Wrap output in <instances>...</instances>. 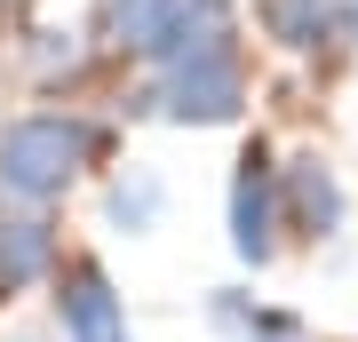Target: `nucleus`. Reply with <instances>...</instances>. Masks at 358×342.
<instances>
[{
	"mask_svg": "<svg viewBox=\"0 0 358 342\" xmlns=\"http://www.w3.org/2000/svg\"><path fill=\"white\" fill-rule=\"evenodd\" d=\"M96 167H112V127L88 120V112L40 104V112L0 120V207L56 215Z\"/></svg>",
	"mask_w": 358,
	"mask_h": 342,
	"instance_id": "f257e3e1",
	"label": "nucleus"
},
{
	"mask_svg": "<svg viewBox=\"0 0 358 342\" xmlns=\"http://www.w3.org/2000/svg\"><path fill=\"white\" fill-rule=\"evenodd\" d=\"M136 120H159V127H231L247 112V56L239 48H215V56H176V64H152V80L128 96Z\"/></svg>",
	"mask_w": 358,
	"mask_h": 342,
	"instance_id": "f03ea898",
	"label": "nucleus"
},
{
	"mask_svg": "<svg viewBox=\"0 0 358 342\" xmlns=\"http://www.w3.org/2000/svg\"><path fill=\"white\" fill-rule=\"evenodd\" d=\"M223 223H231V255L247 271H271L287 247V215H279V159L271 143H247L231 159V191H223Z\"/></svg>",
	"mask_w": 358,
	"mask_h": 342,
	"instance_id": "7ed1b4c3",
	"label": "nucleus"
},
{
	"mask_svg": "<svg viewBox=\"0 0 358 342\" xmlns=\"http://www.w3.org/2000/svg\"><path fill=\"white\" fill-rule=\"evenodd\" d=\"M48 311H56V334L64 342H136L128 294L112 287V271L96 255H64V271L48 287Z\"/></svg>",
	"mask_w": 358,
	"mask_h": 342,
	"instance_id": "20e7f679",
	"label": "nucleus"
},
{
	"mask_svg": "<svg viewBox=\"0 0 358 342\" xmlns=\"http://www.w3.org/2000/svg\"><path fill=\"white\" fill-rule=\"evenodd\" d=\"M279 215H287L294 239L334 247L343 223H350V191H343V176H334L319 152H294V159H279Z\"/></svg>",
	"mask_w": 358,
	"mask_h": 342,
	"instance_id": "39448f33",
	"label": "nucleus"
},
{
	"mask_svg": "<svg viewBox=\"0 0 358 342\" xmlns=\"http://www.w3.org/2000/svg\"><path fill=\"white\" fill-rule=\"evenodd\" d=\"M64 271V223L56 215H24V207H0V311L16 294L56 287Z\"/></svg>",
	"mask_w": 358,
	"mask_h": 342,
	"instance_id": "423d86ee",
	"label": "nucleus"
},
{
	"mask_svg": "<svg viewBox=\"0 0 358 342\" xmlns=\"http://www.w3.org/2000/svg\"><path fill=\"white\" fill-rule=\"evenodd\" d=\"M207 327L223 342H310V327L287 303H263L255 287H215L207 294Z\"/></svg>",
	"mask_w": 358,
	"mask_h": 342,
	"instance_id": "0eeeda50",
	"label": "nucleus"
},
{
	"mask_svg": "<svg viewBox=\"0 0 358 342\" xmlns=\"http://www.w3.org/2000/svg\"><path fill=\"white\" fill-rule=\"evenodd\" d=\"M159 223H167V176L159 167H112V176H103V231L152 239Z\"/></svg>",
	"mask_w": 358,
	"mask_h": 342,
	"instance_id": "6e6552de",
	"label": "nucleus"
},
{
	"mask_svg": "<svg viewBox=\"0 0 358 342\" xmlns=\"http://www.w3.org/2000/svg\"><path fill=\"white\" fill-rule=\"evenodd\" d=\"M96 8H103V32L143 64V56H152V40L167 32V16H176L183 0H96Z\"/></svg>",
	"mask_w": 358,
	"mask_h": 342,
	"instance_id": "1a4fd4ad",
	"label": "nucleus"
},
{
	"mask_svg": "<svg viewBox=\"0 0 358 342\" xmlns=\"http://www.w3.org/2000/svg\"><path fill=\"white\" fill-rule=\"evenodd\" d=\"M80 64H88V40L80 32H32V80L56 88V80H72Z\"/></svg>",
	"mask_w": 358,
	"mask_h": 342,
	"instance_id": "9d476101",
	"label": "nucleus"
}]
</instances>
